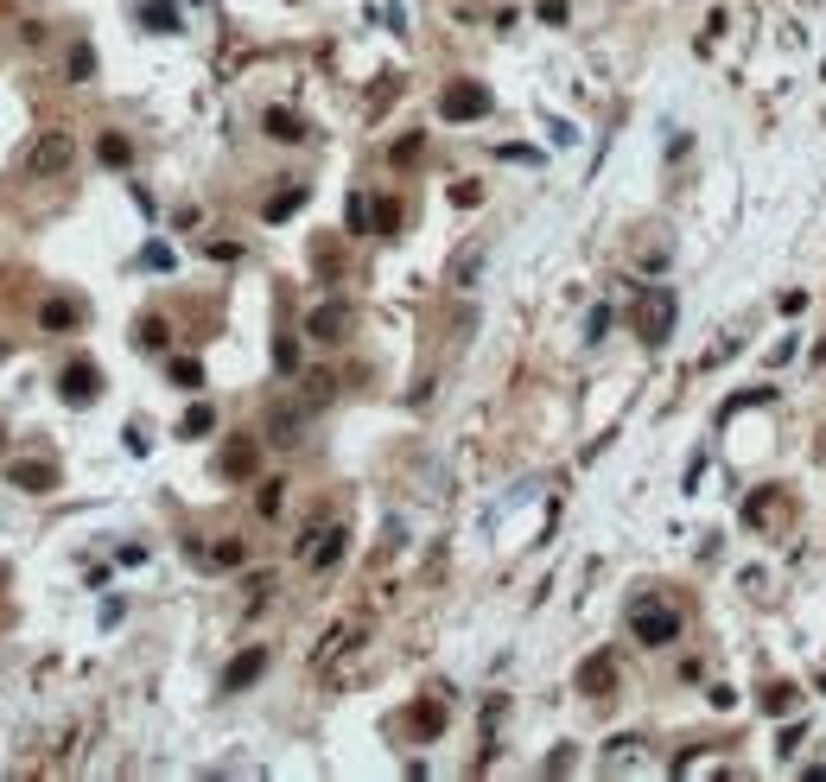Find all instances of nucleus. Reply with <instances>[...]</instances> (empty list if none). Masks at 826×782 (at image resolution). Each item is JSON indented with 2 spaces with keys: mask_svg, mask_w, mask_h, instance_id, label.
Returning <instances> with one entry per match:
<instances>
[{
  "mask_svg": "<svg viewBox=\"0 0 826 782\" xmlns=\"http://www.w3.org/2000/svg\"><path fill=\"white\" fill-rule=\"evenodd\" d=\"M674 318H680V300H674L667 287H649V293L636 300V337H642V350H661V343L674 337Z\"/></svg>",
  "mask_w": 826,
  "mask_h": 782,
  "instance_id": "1",
  "label": "nucleus"
},
{
  "mask_svg": "<svg viewBox=\"0 0 826 782\" xmlns=\"http://www.w3.org/2000/svg\"><path fill=\"white\" fill-rule=\"evenodd\" d=\"M71 160H77V140L64 127H45L26 153V178H57V172H71Z\"/></svg>",
  "mask_w": 826,
  "mask_h": 782,
  "instance_id": "2",
  "label": "nucleus"
},
{
  "mask_svg": "<svg viewBox=\"0 0 826 782\" xmlns=\"http://www.w3.org/2000/svg\"><path fill=\"white\" fill-rule=\"evenodd\" d=\"M630 630H636L642 649H661V643H674V636H680V617H674L667 604H649V598H642V604L630 611Z\"/></svg>",
  "mask_w": 826,
  "mask_h": 782,
  "instance_id": "3",
  "label": "nucleus"
},
{
  "mask_svg": "<svg viewBox=\"0 0 826 782\" xmlns=\"http://www.w3.org/2000/svg\"><path fill=\"white\" fill-rule=\"evenodd\" d=\"M439 115H445V121H484V115H490V90H484V83H452V90L439 96Z\"/></svg>",
  "mask_w": 826,
  "mask_h": 782,
  "instance_id": "4",
  "label": "nucleus"
},
{
  "mask_svg": "<svg viewBox=\"0 0 826 782\" xmlns=\"http://www.w3.org/2000/svg\"><path fill=\"white\" fill-rule=\"evenodd\" d=\"M57 388H64V401H77V407H90L96 395H102V369L96 363H64V376H57Z\"/></svg>",
  "mask_w": 826,
  "mask_h": 782,
  "instance_id": "5",
  "label": "nucleus"
},
{
  "mask_svg": "<svg viewBox=\"0 0 826 782\" xmlns=\"http://www.w3.org/2000/svg\"><path fill=\"white\" fill-rule=\"evenodd\" d=\"M267 674V649H242L236 662H229V674H223V693H242V687H254Z\"/></svg>",
  "mask_w": 826,
  "mask_h": 782,
  "instance_id": "6",
  "label": "nucleus"
},
{
  "mask_svg": "<svg viewBox=\"0 0 826 782\" xmlns=\"http://www.w3.org/2000/svg\"><path fill=\"white\" fill-rule=\"evenodd\" d=\"M343 547H350V534H343V528H324V534L312 528V534H305V560H312V566H337Z\"/></svg>",
  "mask_w": 826,
  "mask_h": 782,
  "instance_id": "7",
  "label": "nucleus"
},
{
  "mask_svg": "<svg viewBox=\"0 0 826 782\" xmlns=\"http://www.w3.org/2000/svg\"><path fill=\"white\" fill-rule=\"evenodd\" d=\"M305 331H312L318 343H337L343 331H350V312H343V306H318V312L305 318Z\"/></svg>",
  "mask_w": 826,
  "mask_h": 782,
  "instance_id": "8",
  "label": "nucleus"
},
{
  "mask_svg": "<svg viewBox=\"0 0 826 782\" xmlns=\"http://www.w3.org/2000/svg\"><path fill=\"white\" fill-rule=\"evenodd\" d=\"M20 490H57V465H39V458H13V471H7Z\"/></svg>",
  "mask_w": 826,
  "mask_h": 782,
  "instance_id": "9",
  "label": "nucleus"
},
{
  "mask_svg": "<svg viewBox=\"0 0 826 782\" xmlns=\"http://www.w3.org/2000/svg\"><path fill=\"white\" fill-rule=\"evenodd\" d=\"M579 687H585V693H610V687H616V662H610V656H591V662L579 668Z\"/></svg>",
  "mask_w": 826,
  "mask_h": 782,
  "instance_id": "10",
  "label": "nucleus"
},
{
  "mask_svg": "<svg viewBox=\"0 0 826 782\" xmlns=\"http://www.w3.org/2000/svg\"><path fill=\"white\" fill-rule=\"evenodd\" d=\"M141 26H147V32H178L185 20H178L172 0H141Z\"/></svg>",
  "mask_w": 826,
  "mask_h": 782,
  "instance_id": "11",
  "label": "nucleus"
},
{
  "mask_svg": "<svg viewBox=\"0 0 826 782\" xmlns=\"http://www.w3.org/2000/svg\"><path fill=\"white\" fill-rule=\"evenodd\" d=\"M96 160H102L108 172H127V166H133V140H127V134H102V147H96Z\"/></svg>",
  "mask_w": 826,
  "mask_h": 782,
  "instance_id": "12",
  "label": "nucleus"
},
{
  "mask_svg": "<svg viewBox=\"0 0 826 782\" xmlns=\"http://www.w3.org/2000/svg\"><path fill=\"white\" fill-rule=\"evenodd\" d=\"M77 318H83L77 300H45V306H39V325H45V331H71Z\"/></svg>",
  "mask_w": 826,
  "mask_h": 782,
  "instance_id": "13",
  "label": "nucleus"
},
{
  "mask_svg": "<svg viewBox=\"0 0 826 782\" xmlns=\"http://www.w3.org/2000/svg\"><path fill=\"white\" fill-rule=\"evenodd\" d=\"M407 726H413V738H439V732H445V706L420 699V706H413V713H407Z\"/></svg>",
  "mask_w": 826,
  "mask_h": 782,
  "instance_id": "14",
  "label": "nucleus"
},
{
  "mask_svg": "<svg viewBox=\"0 0 826 782\" xmlns=\"http://www.w3.org/2000/svg\"><path fill=\"white\" fill-rule=\"evenodd\" d=\"M261 127H267L273 140H305V121H299L293 109H267V115H261Z\"/></svg>",
  "mask_w": 826,
  "mask_h": 782,
  "instance_id": "15",
  "label": "nucleus"
},
{
  "mask_svg": "<svg viewBox=\"0 0 826 782\" xmlns=\"http://www.w3.org/2000/svg\"><path fill=\"white\" fill-rule=\"evenodd\" d=\"M254 465H261V452H254L248 439H236V446L223 452V477H254Z\"/></svg>",
  "mask_w": 826,
  "mask_h": 782,
  "instance_id": "16",
  "label": "nucleus"
},
{
  "mask_svg": "<svg viewBox=\"0 0 826 782\" xmlns=\"http://www.w3.org/2000/svg\"><path fill=\"white\" fill-rule=\"evenodd\" d=\"M299 204H305V185H287L280 197H267V210H261V217H267V223H287Z\"/></svg>",
  "mask_w": 826,
  "mask_h": 782,
  "instance_id": "17",
  "label": "nucleus"
},
{
  "mask_svg": "<svg viewBox=\"0 0 826 782\" xmlns=\"http://www.w3.org/2000/svg\"><path fill=\"white\" fill-rule=\"evenodd\" d=\"M211 426H217V413H211V401H197V407H191V413L178 420V433H185V439H203V433H211Z\"/></svg>",
  "mask_w": 826,
  "mask_h": 782,
  "instance_id": "18",
  "label": "nucleus"
},
{
  "mask_svg": "<svg viewBox=\"0 0 826 782\" xmlns=\"http://www.w3.org/2000/svg\"><path fill=\"white\" fill-rule=\"evenodd\" d=\"M172 382L178 388H203V363L197 357H172Z\"/></svg>",
  "mask_w": 826,
  "mask_h": 782,
  "instance_id": "19",
  "label": "nucleus"
},
{
  "mask_svg": "<svg viewBox=\"0 0 826 782\" xmlns=\"http://www.w3.org/2000/svg\"><path fill=\"white\" fill-rule=\"evenodd\" d=\"M133 337H141V350H166V318H141Z\"/></svg>",
  "mask_w": 826,
  "mask_h": 782,
  "instance_id": "20",
  "label": "nucleus"
},
{
  "mask_svg": "<svg viewBox=\"0 0 826 782\" xmlns=\"http://www.w3.org/2000/svg\"><path fill=\"white\" fill-rule=\"evenodd\" d=\"M242 560H248L242 541H217V547H211V566H242Z\"/></svg>",
  "mask_w": 826,
  "mask_h": 782,
  "instance_id": "21",
  "label": "nucleus"
},
{
  "mask_svg": "<svg viewBox=\"0 0 826 782\" xmlns=\"http://www.w3.org/2000/svg\"><path fill=\"white\" fill-rule=\"evenodd\" d=\"M64 70H71V77L83 83V77H90V70H96V51H90V45H71V64H64Z\"/></svg>",
  "mask_w": 826,
  "mask_h": 782,
  "instance_id": "22",
  "label": "nucleus"
},
{
  "mask_svg": "<svg viewBox=\"0 0 826 782\" xmlns=\"http://www.w3.org/2000/svg\"><path fill=\"white\" fill-rule=\"evenodd\" d=\"M744 516H750V522H756V528H763V522H770V516H776V490H756V503H750V509H744Z\"/></svg>",
  "mask_w": 826,
  "mask_h": 782,
  "instance_id": "23",
  "label": "nucleus"
},
{
  "mask_svg": "<svg viewBox=\"0 0 826 782\" xmlns=\"http://www.w3.org/2000/svg\"><path fill=\"white\" fill-rule=\"evenodd\" d=\"M273 369H280V376H293V369H299V343H287V337L273 343Z\"/></svg>",
  "mask_w": 826,
  "mask_h": 782,
  "instance_id": "24",
  "label": "nucleus"
},
{
  "mask_svg": "<svg viewBox=\"0 0 826 782\" xmlns=\"http://www.w3.org/2000/svg\"><path fill=\"white\" fill-rule=\"evenodd\" d=\"M141 267H153V274H166V267H172V248H166V242H153V248H141Z\"/></svg>",
  "mask_w": 826,
  "mask_h": 782,
  "instance_id": "25",
  "label": "nucleus"
},
{
  "mask_svg": "<svg viewBox=\"0 0 826 782\" xmlns=\"http://www.w3.org/2000/svg\"><path fill=\"white\" fill-rule=\"evenodd\" d=\"M280 496H287L280 483H261V503H254V509H261V516H280Z\"/></svg>",
  "mask_w": 826,
  "mask_h": 782,
  "instance_id": "26",
  "label": "nucleus"
},
{
  "mask_svg": "<svg viewBox=\"0 0 826 782\" xmlns=\"http://www.w3.org/2000/svg\"><path fill=\"white\" fill-rule=\"evenodd\" d=\"M369 223H375V230H382V236H388V230H394V223H400V210H394V204H375V210H369Z\"/></svg>",
  "mask_w": 826,
  "mask_h": 782,
  "instance_id": "27",
  "label": "nucleus"
},
{
  "mask_svg": "<svg viewBox=\"0 0 826 782\" xmlns=\"http://www.w3.org/2000/svg\"><path fill=\"white\" fill-rule=\"evenodd\" d=\"M413 160H420V134H407L400 147H394V166H413Z\"/></svg>",
  "mask_w": 826,
  "mask_h": 782,
  "instance_id": "28",
  "label": "nucleus"
},
{
  "mask_svg": "<svg viewBox=\"0 0 826 782\" xmlns=\"http://www.w3.org/2000/svg\"><path fill=\"white\" fill-rule=\"evenodd\" d=\"M477 197H484V185H470V178H464V185H452V204H464V210H470Z\"/></svg>",
  "mask_w": 826,
  "mask_h": 782,
  "instance_id": "29",
  "label": "nucleus"
},
{
  "mask_svg": "<svg viewBox=\"0 0 826 782\" xmlns=\"http://www.w3.org/2000/svg\"><path fill=\"white\" fill-rule=\"evenodd\" d=\"M604 331H610V312H604V306H598V312H591V325H585V337H591V343H598V337H604Z\"/></svg>",
  "mask_w": 826,
  "mask_h": 782,
  "instance_id": "30",
  "label": "nucleus"
},
{
  "mask_svg": "<svg viewBox=\"0 0 826 782\" xmlns=\"http://www.w3.org/2000/svg\"><path fill=\"white\" fill-rule=\"evenodd\" d=\"M0 357H7V343H0Z\"/></svg>",
  "mask_w": 826,
  "mask_h": 782,
  "instance_id": "31",
  "label": "nucleus"
}]
</instances>
